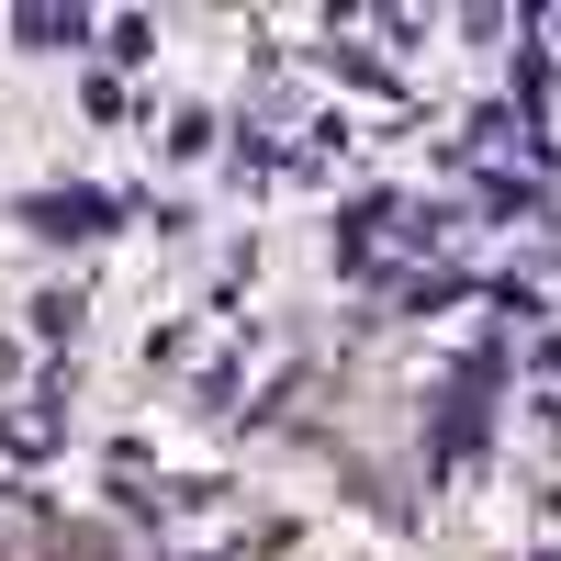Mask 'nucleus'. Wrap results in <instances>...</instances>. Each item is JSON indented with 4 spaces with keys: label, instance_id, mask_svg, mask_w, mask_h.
I'll return each mask as SVG.
<instances>
[]
</instances>
